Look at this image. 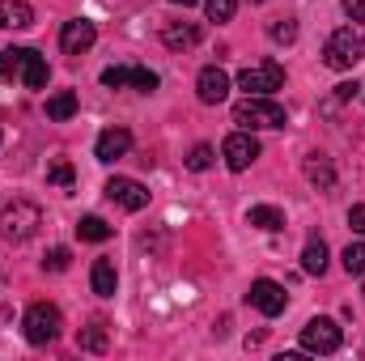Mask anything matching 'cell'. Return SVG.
<instances>
[{
  "label": "cell",
  "instance_id": "cell-1",
  "mask_svg": "<svg viewBox=\"0 0 365 361\" xmlns=\"http://www.w3.org/2000/svg\"><path fill=\"white\" fill-rule=\"evenodd\" d=\"M0 77L21 81L26 90H43L51 73H47V60L34 47H9V51H0Z\"/></svg>",
  "mask_w": 365,
  "mask_h": 361
},
{
  "label": "cell",
  "instance_id": "cell-2",
  "mask_svg": "<svg viewBox=\"0 0 365 361\" xmlns=\"http://www.w3.org/2000/svg\"><path fill=\"white\" fill-rule=\"evenodd\" d=\"M234 123L247 128V132H264V128H284L289 115H284V106L276 102L272 93H247L234 106Z\"/></svg>",
  "mask_w": 365,
  "mask_h": 361
},
{
  "label": "cell",
  "instance_id": "cell-3",
  "mask_svg": "<svg viewBox=\"0 0 365 361\" xmlns=\"http://www.w3.org/2000/svg\"><path fill=\"white\" fill-rule=\"evenodd\" d=\"M43 225V208L34 200H13L0 213V238L4 243H30Z\"/></svg>",
  "mask_w": 365,
  "mask_h": 361
},
{
  "label": "cell",
  "instance_id": "cell-4",
  "mask_svg": "<svg viewBox=\"0 0 365 361\" xmlns=\"http://www.w3.org/2000/svg\"><path fill=\"white\" fill-rule=\"evenodd\" d=\"M361 60H365V34L353 30V26H340V30L327 39V47H323V64L336 68V73H349V68H357Z\"/></svg>",
  "mask_w": 365,
  "mask_h": 361
},
{
  "label": "cell",
  "instance_id": "cell-5",
  "mask_svg": "<svg viewBox=\"0 0 365 361\" xmlns=\"http://www.w3.org/2000/svg\"><path fill=\"white\" fill-rule=\"evenodd\" d=\"M60 327H64V319H60V310L51 302H34L26 310V319H21V332H26L30 345H51L60 336Z\"/></svg>",
  "mask_w": 365,
  "mask_h": 361
},
{
  "label": "cell",
  "instance_id": "cell-6",
  "mask_svg": "<svg viewBox=\"0 0 365 361\" xmlns=\"http://www.w3.org/2000/svg\"><path fill=\"white\" fill-rule=\"evenodd\" d=\"M340 327H336V319H327V315H319V319H310L306 327H302V349L306 353H319V357H327V353H336L340 349Z\"/></svg>",
  "mask_w": 365,
  "mask_h": 361
},
{
  "label": "cell",
  "instance_id": "cell-7",
  "mask_svg": "<svg viewBox=\"0 0 365 361\" xmlns=\"http://www.w3.org/2000/svg\"><path fill=\"white\" fill-rule=\"evenodd\" d=\"M221 158H225L230 171H247V166H255V158H259V141H255V132H247V128L230 132L225 145H221Z\"/></svg>",
  "mask_w": 365,
  "mask_h": 361
},
{
  "label": "cell",
  "instance_id": "cell-8",
  "mask_svg": "<svg viewBox=\"0 0 365 361\" xmlns=\"http://www.w3.org/2000/svg\"><path fill=\"white\" fill-rule=\"evenodd\" d=\"M238 86L247 93H276V90H284V68H280L276 60H259V64L242 68Z\"/></svg>",
  "mask_w": 365,
  "mask_h": 361
},
{
  "label": "cell",
  "instance_id": "cell-9",
  "mask_svg": "<svg viewBox=\"0 0 365 361\" xmlns=\"http://www.w3.org/2000/svg\"><path fill=\"white\" fill-rule=\"evenodd\" d=\"M247 302L259 310V315H268V319H276L284 306H289V293H284V285H276V280H268V276H259L255 285H251V293H247Z\"/></svg>",
  "mask_w": 365,
  "mask_h": 361
},
{
  "label": "cell",
  "instance_id": "cell-10",
  "mask_svg": "<svg viewBox=\"0 0 365 361\" xmlns=\"http://www.w3.org/2000/svg\"><path fill=\"white\" fill-rule=\"evenodd\" d=\"M195 93H200V102H204V106L225 102V98H230V73H225V68H217V64L200 68V77H195Z\"/></svg>",
  "mask_w": 365,
  "mask_h": 361
},
{
  "label": "cell",
  "instance_id": "cell-11",
  "mask_svg": "<svg viewBox=\"0 0 365 361\" xmlns=\"http://www.w3.org/2000/svg\"><path fill=\"white\" fill-rule=\"evenodd\" d=\"M93 39H98V30H93V21H86V17L64 21V30H60V47H64V56H86V51L93 47Z\"/></svg>",
  "mask_w": 365,
  "mask_h": 361
},
{
  "label": "cell",
  "instance_id": "cell-12",
  "mask_svg": "<svg viewBox=\"0 0 365 361\" xmlns=\"http://www.w3.org/2000/svg\"><path fill=\"white\" fill-rule=\"evenodd\" d=\"M106 195L119 204V208H128V213H140L145 204H149V191H145V183H136V179H115L106 183Z\"/></svg>",
  "mask_w": 365,
  "mask_h": 361
},
{
  "label": "cell",
  "instance_id": "cell-13",
  "mask_svg": "<svg viewBox=\"0 0 365 361\" xmlns=\"http://www.w3.org/2000/svg\"><path fill=\"white\" fill-rule=\"evenodd\" d=\"M128 149H132V132H128V128H106V132H98V141H93L98 162H119Z\"/></svg>",
  "mask_w": 365,
  "mask_h": 361
},
{
  "label": "cell",
  "instance_id": "cell-14",
  "mask_svg": "<svg viewBox=\"0 0 365 361\" xmlns=\"http://www.w3.org/2000/svg\"><path fill=\"white\" fill-rule=\"evenodd\" d=\"M34 9L26 0H0V30H30Z\"/></svg>",
  "mask_w": 365,
  "mask_h": 361
},
{
  "label": "cell",
  "instance_id": "cell-15",
  "mask_svg": "<svg viewBox=\"0 0 365 361\" xmlns=\"http://www.w3.org/2000/svg\"><path fill=\"white\" fill-rule=\"evenodd\" d=\"M162 43H166L170 51L195 47V43H200V26H195V21H166V30H162Z\"/></svg>",
  "mask_w": 365,
  "mask_h": 361
},
{
  "label": "cell",
  "instance_id": "cell-16",
  "mask_svg": "<svg viewBox=\"0 0 365 361\" xmlns=\"http://www.w3.org/2000/svg\"><path fill=\"white\" fill-rule=\"evenodd\" d=\"M90 285L98 298H115V285H119V272H115V264L110 260H98L90 272Z\"/></svg>",
  "mask_w": 365,
  "mask_h": 361
},
{
  "label": "cell",
  "instance_id": "cell-17",
  "mask_svg": "<svg viewBox=\"0 0 365 361\" xmlns=\"http://www.w3.org/2000/svg\"><path fill=\"white\" fill-rule=\"evenodd\" d=\"M73 115H77V93L73 90H56L47 98V119L64 123V119H73Z\"/></svg>",
  "mask_w": 365,
  "mask_h": 361
},
{
  "label": "cell",
  "instance_id": "cell-18",
  "mask_svg": "<svg viewBox=\"0 0 365 361\" xmlns=\"http://www.w3.org/2000/svg\"><path fill=\"white\" fill-rule=\"evenodd\" d=\"M302 272H310V276H323V272H327V243H323V238H310V243H306V251H302Z\"/></svg>",
  "mask_w": 365,
  "mask_h": 361
},
{
  "label": "cell",
  "instance_id": "cell-19",
  "mask_svg": "<svg viewBox=\"0 0 365 361\" xmlns=\"http://www.w3.org/2000/svg\"><path fill=\"white\" fill-rule=\"evenodd\" d=\"M110 234H115V230H110V225H106L102 217H93V213L77 221V238H81V243H106Z\"/></svg>",
  "mask_w": 365,
  "mask_h": 361
},
{
  "label": "cell",
  "instance_id": "cell-20",
  "mask_svg": "<svg viewBox=\"0 0 365 361\" xmlns=\"http://www.w3.org/2000/svg\"><path fill=\"white\" fill-rule=\"evenodd\" d=\"M306 179L319 183V187H331V183H336V171H331V162H327L323 153H310V158H306Z\"/></svg>",
  "mask_w": 365,
  "mask_h": 361
},
{
  "label": "cell",
  "instance_id": "cell-21",
  "mask_svg": "<svg viewBox=\"0 0 365 361\" xmlns=\"http://www.w3.org/2000/svg\"><path fill=\"white\" fill-rule=\"evenodd\" d=\"M251 225H259V230L276 234V230H284V213L272 208V204H255V208H251Z\"/></svg>",
  "mask_w": 365,
  "mask_h": 361
},
{
  "label": "cell",
  "instance_id": "cell-22",
  "mask_svg": "<svg viewBox=\"0 0 365 361\" xmlns=\"http://www.w3.org/2000/svg\"><path fill=\"white\" fill-rule=\"evenodd\" d=\"M47 183H51V187H60V191H73V187H77L73 162H68V158H56V162L47 166Z\"/></svg>",
  "mask_w": 365,
  "mask_h": 361
},
{
  "label": "cell",
  "instance_id": "cell-23",
  "mask_svg": "<svg viewBox=\"0 0 365 361\" xmlns=\"http://www.w3.org/2000/svg\"><path fill=\"white\" fill-rule=\"evenodd\" d=\"M344 272L349 276H365V243H349L344 247Z\"/></svg>",
  "mask_w": 365,
  "mask_h": 361
},
{
  "label": "cell",
  "instance_id": "cell-24",
  "mask_svg": "<svg viewBox=\"0 0 365 361\" xmlns=\"http://www.w3.org/2000/svg\"><path fill=\"white\" fill-rule=\"evenodd\" d=\"M102 86H106V90H123V86H132V64H115V68H106V73H102Z\"/></svg>",
  "mask_w": 365,
  "mask_h": 361
},
{
  "label": "cell",
  "instance_id": "cell-25",
  "mask_svg": "<svg viewBox=\"0 0 365 361\" xmlns=\"http://www.w3.org/2000/svg\"><path fill=\"white\" fill-rule=\"evenodd\" d=\"M234 9H238V0H204L208 21H230V17H234Z\"/></svg>",
  "mask_w": 365,
  "mask_h": 361
},
{
  "label": "cell",
  "instance_id": "cell-26",
  "mask_svg": "<svg viewBox=\"0 0 365 361\" xmlns=\"http://www.w3.org/2000/svg\"><path fill=\"white\" fill-rule=\"evenodd\" d=\"M102 345H106V323H98V319H93L90 327L81 332V349H102Z\"/></svg>",
  "mask_w": 365,
  "mask_h": 361
},
{
  "label": "cell",
  "instance_id": "cell-27",
  "mask_svg": "<svg viewBox=\"0 0 365 361\" xmlns=\"http://www.w3.org/2000/svg\"><path fill=\"white\" fill-rule=\"evenodd\" d=\"M132 90L153 93L158 90V73H149V68H132Z\"/></svg>",
  "mask_w": 365,
  "mask_h": 361
},
{
  "label": "cell",
  "instance_id": "cell-28",
  "mask_svg": "<svg viewBox=\"0 0 365 361\" xmlns=\"http://www.w3.org/2000/svg\"><path fill=\"white\" fill-rule=\"evenodd\" d=\"M68 260H73V255H68V247H51V251H47V260H43V268H47V272H64V268H68Z\"/></svg>",
  "mask_w": 365,
  "mask_h": 361
},
{
  "label": "cell",
  "instance_id": "cell-29",
  "mask_svg": "<svg viewBox=\"0 0 365 361\" xmlns=\"http://www.w3.org/2000/svg\"><path fill=\"white\" fill-rule=\"evenodd\" d=\"M187 166H191V171H208V166H212V145H195L191 158H187Z\"/></svg>",
  "mask_w": 365,
  "mask_h": 361
},
{
  "label": "cell",
  "instance_id": "cell-30",
  "mask_svg": "<svg viewBox=\"0 0 365 361\" xmlns=\"http://www.w3.org/2000/svg\"><path fill=\"white\" fill-rule=\"evenodd\" d=\"M268 34H272L276 43H293V39H297V26H293V21H276Z\"/></svg>",
  "mask_w": 365,
  "mask_h": 361
},
{
  "label": "cell",
  "instance_id": "cell-31",
  "mask_svg": "<svg viewBox=\"0 0 365 361\" xmlns=\"http://www.w3.org/2000/svg\"><path fill=\"white\" fill-rule=\"evenodd\" d=\"M344 13H349L357 26H365V0H344Z\"/></svg>",
  "mask_w": 365,
  "mask_h": 361
},
{
  "label": "cell",
  "instance_id": "cell-32",
  "mask_svg": "<svg viewBox=\"0 0 365 361\" xmlns=\"http://www.w3.org/2000/svg\"><path fill=\"white\" fill-rule=\"evenodd\" d=\"M349 225H353L357 234H365V204H353V208H349Z\"/></svg>",
  "mask_w": 365,
  "mask_h": 361
},
{
  "label": "cell",
  "instance_id": "cell-33",
  "mask_svg": "<svg viewBox=\"0 0 365 361\" xmlns=\"http://www.w3.org/2000/svg\"><path fill=\"white\" fill-rule=\"evenodd\" d=\"M357 90H361L357 81H344V86H336V98H340V102H349V98H353Z\"/></svg>",
  "mask_w": 365,
  "mask_h": 361
},
{
  "label": "cell",
  "instance_id": "cell-34",
  "mask_svg": "<svg viewBox=\"0 0 365 361\" xmlns=\"http://www.w3.org/2000/svg\"><path fill=\"white\" fill-rule=\"evenodd\" d=\"M170 4H182V9H191V4H195V0H170Z\"/></svg>",
  "mask_w": 365,
  "mask_h": 361
}]
</instances>
